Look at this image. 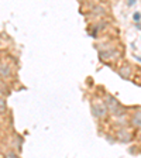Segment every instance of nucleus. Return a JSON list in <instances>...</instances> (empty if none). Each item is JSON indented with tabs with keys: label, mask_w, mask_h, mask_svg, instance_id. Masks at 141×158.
<instances>
[{
	"label": "nucleus",
	"mask_w": 141,
	"mask_h": 158,
	"mask_svg": "<svg viewBox=\"0 0 141 158\" xmlns=\"http://www.w3.org/2000/svg\"><path fill=\"white\" fill-rule=\"evenodd\" d=\"M120 75L124 76V78H128V75H130V69L126 68V72H124V69H121V71H120Z\"/></svg>",
	"instance_id": "20e7f679"
},
{
	"label": "nucleus",
	"mask_w": 141,
	"mask_h": 158,
	"mask_svg": "<svg viewBox=\"0 0 141 158\" xmlns=\"http://www.w3.org/2000/svg\"><path fill=\"white\" fill-rule=\"evenodd\" d=\"M109 105H110V110H113L116 115H120V113H121V112H120V110H121V109H120V105L117 103L116 99H111V97H110V99H109Z\"/></svg>",
	"instance_id": "f257e3e1"
},
{
	"label": "nucleus",
	"mask_w": 141,
	"mask_h": 158,
	"mask_svg": "<svg viewBox=\"0 0 141 158\" xmlns=\"http://www.w3.org/2000/svg\"><path fill=\"white\" fill-rule=\"evenodd\" d=\"M93 110H96V112H95L96 116H105V109H103V107H100V106H93Z\"/></svg>",
	"instance_id": "f03ea898"
},
{
	"label": "nucleus",
	"mask_w": 141,
	"mask_h": 158,
	"mask_svg": "<svg viewBox=\"0 0 141 158\" xmlns=\"http://www.w3.org/2000/svg\"><path fill=\"white\" fill-rule=\"evenodd\" d=\"M134 126H137V127H141V110L134 116Z\"/></svg>",
	"instance_id": "7ed1b4c3"
},
{
	"label": "nucleus",
	"mask_w": 141,
	"mask_h": 158,
	"mask_svg": "<svg viewBox=\"0 0 141 158\" xmlns=\"http://www.w3.org/2000/svg\"><path fill=\"white\" fill-rule=\"evenodd\" d=\"M4 110H6V102L0 99V113H4Z\"/></svg>",
	"instance_id": "39448f33"
},
{
	"label": "nucleus",
	"mask_w": 141,
	"mask_h": 158,
	"mask_svg": "<svg viewBox=\"0 0 141 158\" xmlns=\"http://www.w3.org/2000/svg\"><path fill=\"white\" fill-rule=\"evenodd\" d=\"M134 20H140V14H138V13L134 14Z\"/></svg>",
	"instance_id": "423d86ee"
},
{
	"label": "nucleus",
	"mask_w": 141,
	"mask_h": 158,
	"mask_svg": "<svg viewBox=\"0 0 141 158\" xmlns=\"http://www.w3.org/2000/svg\"><path fill=\"white\" fill-rule=\"evenodd\" d=\"M128 3H130V4H133V3H134V0H130V1H128Z\"/></svg>",
	"instance_id": "0eeeda50"
}]
</instances>
